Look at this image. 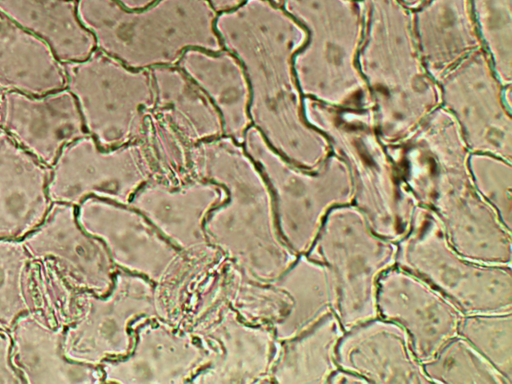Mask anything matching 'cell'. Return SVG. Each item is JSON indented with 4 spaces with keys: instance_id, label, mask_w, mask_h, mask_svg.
<instances>
[{
    "instance_id": "obj_1",
    "label": "cell",
    "mask_w": 512,
    "mask_h": 384,
    "mask_svg": "<svg viewBox=\"0 0 512 384\" xmlns=\"http://www.w3.org/2000/svg\"><path fill=\"white\" fill-rule=\"evenodd\" d=\"M222 47L241 62L249 85L251 125L294 165L318 169L331 154L328 139L306 119L293 59L306 31L271 0H245L217 14Z\"/></svg>"
},
{
    "instance_id": "obj_2",
    "label": "cell",
    "mask_w": 512,
    "mask_h": 384,
    "mask_svg": "<svg viewBox=\"0 0 512 384\" xmlns=\"http://www.w3.org/2000/svg\"><path fill=\"white\" fill-rule=\"evenodd\" d=\"M386 147L408 191L436 214L459 254L482 264L512 265V230L477 192L468 168L471 152L445 108Z\"/></svg>"
},
{
    "instance_id": "obj_3",
    "label": "cell",
    "mask_w": 512,
    "mask_h": 384,
    "mask_svg": "<svg viewBox=\"0 0 512 384\" xmlns=\"http://www.w3.org/2000/svg\"><path fill=\"white\" fill-rule=\"evenodd\" d=\"M191 177L224 191L211 210L213 239L254 274L275 280L297 258L283 241L269 186L243 145L227 136L203 141L190 152Z\"/></svg>"
},
{
    "instance_id": "obj_4",
    "label": "cell",
    "mask_w": 512,
    "mask_h": 384,
    "mask_svg": "<svg viewBox=\"0 0 512 384\" xmlns=\"http://www.w3.org/2000/svg\"><path fill=\"white\" fill-rule=\"evenodd\" d=\"M364 28L357 64L380 138L394 144L440 106V89L422 61L412 10L401 0H360Z\"/></svg>"
},
{
    "instance_id": "obj_5",
    "label": "cell",
    "mask_w": 512,
    "mask_h": 384,
    "mask_svg": "<svg viewBox=\"0 0 512 384\" xmlns=\"http://www.w3.org/2000/svg\"><path fill=\"white\" fill-rule=\"evenodd\" d=\"M77 14L96 49L130 68L177 66L189 49L217 52V13L206 0H156L128 9L115 0H77Z\"/></svg>"
},
{
    "instance_id": "obj_6",
    "label": "cell",
    "mask_w": 512,
    "mask_h": 384,
    "mask_svg": "<svg viewBox=\"0 0 512 384\" xmlns=\"http://www.w3.org/2000/svg\"><path fill=\"white\" fill-rule=\"evenodd\" d=\"M303 107L307 121L328 139L331 153L346 164L352 204L376 234L397 242L418 203L380 138L373 109L339 108L309 97H304Z\"/></svg>"
},
{
    "instance_id": "obj_7",
    "label": "cell",
    "mask_w": 512,
    "mask_h": 384,
    "mask_svg": "<svg viewBox=\"0 0 512 384\" xmlns=\"http://www.w3.org/2000/svg\"><path fill=\"white\" fill-rule=\"evenodd\" d=\"M306 31L293 59L303 97L354 110L372 109L357 64L364 16L360 0H281Z\"/></svg>"
},
{
    "instance_id": "obj_8",
    "label": "cell",
    "mask_w": 512,
    "mask_h": 384,
    "mask_svg": "<svg viewBox=\"0 0 512 384\" xmlns=\"http://www.w3.org/2000/svg\"><path fill=\"white\" fill-rule=\"evenodd\" d=\"M396 243V265L428 282L464 315L512 312V265L463 257L429 208L415 207L407 232Z\"/></svg>"
},
{
    "instance_id": "obj_9",
    "label": "cell",
    "mask_w": 512,
    "mask_h": 384,
    "mask_svg": "<svg viewBox=\"0 0 512 384\" xmlns=\"http://www.w3.org/2000/svg\"><path fill=\"white\" fill-rule=\"evenodd\" d=\"M242 145L269 186L283 241L296 255L306 254L330 210L352 204L346 164L331 153L314 171L300 168L275 151L253 126Z\"/></svg>"
},
{
    "instance_id": "obj_10",
    "label": "cell",
    "mask_w": 512,
    "mask_h": 384,
    "mask_svg": "<svg viewBox=\"0 0 512 384\" xmlns=\"http://www.w3.org/2000/svg\"><path fill=\"white\" fill-rule=\"evenodd\" d=\"M397 243L382 238L353 204L333 208L306 255L331 272L344 330L378 317V280L396 265Z\"/></svg>"
},
{
    "instance_id": "obj_11",
    "label": "cell",
    "mask_w": 512,
    "mask_h": 384,
    "mask_svg": "<svg viewBox=\"0 0 512 384\" xmlns=\"http://www.w3.org/2000/svg\"><path fill=\"white\" fill-rule=\"evenodd\" d=\"M61 64L65 88L77 102L87 133L101 148L141 140L154 102L150 70L130 68L98 49L83 60Z\"/></svg>"
},
{
    "instance_id": "obj_12",
    "label": "cell",
    "mask_w": 512,
    "mask_h": 384,
    "mask_svg": "<svg viewBox=\"0 0 512 384\" xmlns=\"http://www.w3.org/2000/svg\"><path fill=\"white\" fill-rule=\"evenodd\" d=\"M440 106L456 120L470 152L512 162L511 85L503 86L480 48L437 82Z\"/></svg>"
},
{
    "instance_id": "obj_13",
    "label": "cell",
    "mask_w": 512,
    "mask_h": 384,
    "mask_svg": "<svg viewBox=\"0 0 512 384\" xmlns=\"http://www.w3.org/2000/svg\"><path fill=\"white\" fill-rule=\"evenodd\" d=\"M155 177L143 144L101 148L91 135L66 145L50 168L51 202L77 207L88 197L127 205L137 190Z\"/></svg>"
},
{
    "instance_id": "obj_14",
    "label": "cell",
    "mask_w": 512,
    "mask_h": 384,
    "mask_svg": "<svg viewBox=\"0 0 512 384\" xmlns=\"http://www.w3.org/2000/svg\"><path fill=\"white\" fill-rule=\"evenodd\" d=\"M78 304V317L64 331L63 352L72 361L94 366L125 354L128 322L154 310L149 286L125 274L116 276L106 295L79 291Z\"/></svg>"
},
{
    "instance_id": "obj_15",
    "label": "cell",
    "mask_w": 512,
    "mask_h": 384,
    "mask_svg": "<svg viewBox=\"0 0 512 384\" xmlns=\"http://www.w3.org/2000/svg\"><path fill=\"white\" fill-rule=\"evenodd\" d=\"M376 305L379 317L407 332L421 363L457 335L464 315L428 282L397 265L380 276Z\"/></svg>"
},
{
    "instance_id": "obj_16",
    "label": "cell",
    "mask_w": 512,
    "mask_h": 384,
    "mask_svg": "<svg viewBox=\"0 0 512 384\" xmlns=\"http://www.w3.org/2000/svg\"><path fill=\"white\" fill-rule=\"evenodd\" d=\"M33 259H50L75 290L106 295L113 286V264L104 243L87 233L77 207L53 202L43 222L22 239Z\"/></svg>"
},
{
    "instance_id": "obj_17",
    "label": "cell",
    "mask_w": 512,
    "mask_h": 384,
    "mask_svg": "<svg viewBox=\"0 0 512 384\" xmlns=\"http://www.w3.org/2000/svg\"><path fill=\"white\" fill-rule=\"evenodd\" d=\"M0 129L50 168L66 145L88 135L66 88L41 95L6 90L0 99Z\"/></svg>"
},
{
    "instance_id": "obj_18",
    "label": "cell",
    "mask_w": 512,
    "mask_h": 384,
    "mask_svg": "<svg viewBox=\"0 0 512 384\" xmlns=\"http://www.w3.org/2000/svg\"><path fill=\"white\" fill-rule=\"evenodd\" d=\"M336 359L339 368L363 377L368 384H432L407 332L379 316L346 329Z\"/></svg>"
},
{
    "instance_id": "obj_19",
    "label": "cell",
    "mask_w": 512,
    "mask_h": 384,
    "mask_svg": "<svg viewBox=\"0 0 512 384\" xmlns=\"http://www.w3.org/2000/svg\"><path fill=\"white\" fill-rule=\"evenodd\" d=\"M82 228L100 239L113 262L160 278L175 258V251L124 204L88 197L77 206Z\"/></svg>"
},
{
    "instance_id": "obj_20",
    "label": "cell",
    "mask_w": 512,
    "mask_h": 384,
    "mask_svg": "<svg viewBox=\"0 0 512 384\" xmlns=\"http://www.w3.org/2000/svg\"><path fill=\"white\" fill-rule=\"evenodd\" d=\"M50 167L0 129V239L22 240L45 219Z\"/></svg>"
},
{
    "instance_id": "obj_21",
    "label": "cell",
    "mask_w": 512,
    "mask_h": 384,
    "mask_svg": "<svg viewBox=\"0 0 512 384\" xmlns=\"http://www.w3.org/2000/svg\"><path fill=\"white\" fill-rule=\"evenodd\" d=\"M223 197V189L206 180L192 177L175 184L153 177L137 190L129 204L174 242L192 248L204 242L203 217Z\"/></svg>"
},
{
    "instance_id": "obj_22",
    "label": "cell",
    "mask_w": 512,
    "mask_h": 384,
    "mask_svg": "<svg viewBox=\"0 0 512 384\" xmlns=\"http://www.w3.org/2000/svg\"><path fill=\"white\" fill-rule=\"evenodd\" d=\"M65 328L37 311L21 315L9 329L12 363L27 384H88L103 381L98 366L75 362L63 352Z\"/></svg>"
},
{
    "instance_id": "obj_23",
    "label": "cell",
    "mask_w": 512,
    "mask_h": 384,
    "mask_svg": "<svg viewBox=\"0 0 512 384\" xmlns=\"http://www.w3.org/2000/svg\"><path fill=\"white\" fill-rule=\"evenodd\" d=\"M412 15L422 61L436 82L466 56L483 48L470 0H425Z\"/></svg>"
},
{
    "instance_id": "obj_24",
    "label": "cell",
    "mask_w": 512,
    "mask_h": 384,
    "mask_svg": "<svg viewBox=\"0 0 512 384\" xmlns=\"http://www.w3.org/2000/svg\"><path fill=\"white\" fill-rule=\"evenodd\" d=\"M177 66L217 110L223 135L242 144L246 131L252 125L249 85L238 58L225 48L217 52L189 49Z\"/></svg>"
},
{
    "instance_id": "obj_25",
    "label": "cell",
    "mask_w": 512,
    "mask_h": 384,
    "mask_svg": "<svg viewBox=\"0 0 512 384\" xmlns=\"http://www.w3.org/2000/svg\"><path fill=\"white\" fill-rule=\"evenodd\" d=\"M150 73L154 85L151 111L190 147L223 135L217 110L178 66L157 67Z\"/></svg>"
},
{
    "instance_id": "obj_26",
    "label": "cell",
    "mask_w": 512,
    "mask_h": 384,
    "mask_svg": "<svg viewBox=\"0 0 512 384\" xmlns=\"http://www.w3.org/2000/svg\"><path fill=\"white\" fill-rule=\"evenodd\" d=\"M76 0H0V12L43 41L60 63L87 58L95 49Z\"/></svg>"
},
{
    "instance_id": "obj_27",
    "label": "cell",
    "mask_w": 512,
    "mask_h": 384,
    "mask_svg": "<svg viewBox=\"0 0 512 384\" xmlns=\"http://www.w3.org/2000/svg\"><path fill=\"white\" fill-rule=\"evenodd\" d=\"M203 354L186 337L153 327L139 338L135 353L125 361L99 364L105 382H181Z\"/></svg>"
},
{
    "instance_id": "obj_28",
    "label": "cell",
    "mask_w": 512,
    "mask_h": 384,
    "mask_svg": "<svg viewBox=\"0 0 512 384\" xmlns=\"http://www.w3.org/2000/svg\"><path fill=\"white\" fill-rule=\"evenodd\" d=\"M0 87L32 95L65 88L62 64L51 49L1 12Z\"/></svg>"
},
{
    "instance_id": "obj_29",
    "label": "cell",
    "mask_w": 512,
    "mask_h": 384,
    "mask_svg": "<svg viewBox=\"0 0 512 384\" xmlns=\"http://www.w3.org/2000/svg\"><path fill=\"white\" fill-rule=\"evenodd\" d=\"M274 281L291 302L287 314L275 322L276 339L289 340L335 312L337 292L330 270L324 264L298 255Z\"/></svg>"
},
{
    "instance_id": "obj_30",
    "label": "cell",
    "mask_w": 512,
    "mask_h": 384,
    "mask_svg": "<svg viewBox=\"0 0 512 384\" xmlns=\"http://www.w3.org/2000/svg\"><path fill=\"white\" fill-rule=\"evenodd\" d=\"M344 331L333 312L303 333L283 341L273 368L274 380L326 384L338 368L336 350Z\"/></svg>"
},
{
    "instance_id": "obj_31",
    "label": "cell",
    "mask_w": 512,
    "mask_h": 384,
    "mask_svg": "<svg viewBox=\"0 0 512 384\" xmlns=\"http://www.w3.org/2000/svg\"><path fill=\"white\" fill-rule=\"evenodd\" d=\"M78 290L70 287L50 259H33L26 270V294L30 310L48 323L66 328L79 315Z\"/></svg>"
},
{
    "instance_id": "obj_32",
    "label": "cell",
    "mask_w": 512,
    "mask_h": 384,
    "mask_svg": "<svg viewBox=\"0 0 512 384\" xmlns=\"http://www.w3.org/2000/svg\"><path fill=\"white\" fill-rule=\"evenodd\" d=\"M431 383L510 384L466 339L456 335L422 363Z\"/></svg>"
},
{
    "instance_id": "obj_33",
    "label": "cell",
    "mask_w": 512,
    "mask_h": 384,
    "mask_svg": "<svg viewBox=\"0 0 512 384\" xmlns=\"http://www.w3.org/2000/svg\"><path fill=\"white\" fill-rule=\"evenodd\" d=\"M232 329L222 333L226 339L221 341L226 347L225 356L212 373L207 376L217 377L216 381H249L258 377L269 366L273 338L269 332L244 329L231 323Z\"/></svg>"
},
{
    "instance_id": "obj_34",
    "label": "cell",
    "mask_w": 512,
    "mask_h": 384,
    "mask_svg": "<svg viewBox=\"0 0 512 384\" xmlns=\"http://www.w3.org/2000/svg\"><path fill=\"white\" fill-rule=\"evenodd\" d=\"M482 47L503 86L512 83V0H470Z\"/></svg>"
},
{
    "instance_id": "obj_35",
    "label": "cell",
    "mask_w": 512,
    "mask_h": 384,
    "mask_svg": "<svg viewBox=\"0 0 512 384\" xmlns=\"http://www.w3.org/2000/svg\"><path fill=\"white\" fill-rule=\"evenodd\" d=\"M457 335L466 339L512 384V312L463 315Z\"/></svg>"
},
{
    "instance_id": "obj_36",
    "label": "cell",
    "mask_w": 512,
    "mask_h": 384,
    "mask_svg": "<svg viewBox=\"0 0 512 384\" xmlns=\"http://www.w3.org/2000/svg\"><path fill=\"white\" fill-rule=\"evenodd\" d=\"M32 260L22 240L0 239V328L9 331L21 315L31 312L26 270Z\"/></svg>"
},
{
    "instance_id": "obj_37",
    "label": "cell",
    "mask_w": 512,
    "mask_h": 384,
    "mask_svg": "<svg viewBox=\"0 0 512 384\" xmlns=\"http://www.w3.org/2000/svg\"><path fill=\"white\" fill-rule=\"evenodd\" d=\"M468 168L477 192L512 230V162L487 153L471 152Z\"/></svg>"
},
{
    "instance_id": "obj_38",
    "label": "cell",
    "mask_w": 512,
    "mask_h": 384,
    "mask_svg": "<svg viewBox=\"0 0 512 384\" xmlns=\"http://www.w3.org/2000/svg\"><path fill=\"white\" fill-rule=\"evenodd\" d=\"M0 383L24 384L12 363V339L7 330L0 328Z\"/></svg>"
},
{
    "instance_id": "obj_39",
    "label": "cell",
    "mask_w": 512,
    "mask_h": 384,
    "mask_svg": "<svg viewBox=\"0 0 512 384\" xmlns=\"http://www.w3.org/2000/svg\"><path fill=\"white\" fill-rule=\"evenodd\" d=\"M327 384H368V382L363 377L338 367L329 377Z\"/></svg>"
},
{
    "instance_id": "obj_40",
    "label": "cell",
    "mask_w": 512,
    "mask_h": 384,
    "mask_svg": "<svg viewBox=\"0 0 512 384\" xmlns=\"http://www.w3.org/2000/svg\"><path fill=\"white\" fill-rule=\"evenodd\" d=\"M213 10L219 14L232 10L241 5L245 0H206ZM276 4L281 5V0H271Z\"/></svg>"
},
{
    "instance_id": "obj_41",
    "label": "cell",
    "mask_w": 512,
    "mask_h": 384,
    "mask_svg": "<svg viewBox=\"0 0 512 384\" xmlns=\"http://www.w3.org/2000/svg\"><path fill=\"white\" fill-rule=\"evenodd\" d=\"M77 1V0H76ZM122 6L128 9H138L146 7L156 0H115Z\"/></svg>"
},
{
    "instance_id": "obj_42",
    "label": "cell",
    "mask_w": 512,
    "mask_h": 384,
    "mask_svg": "<svg viewBox=\"0 0 512 384\" xmlns=\"http://www.w3.org/2000/svg\"><path fill=\"white\" fill-rule=\"evenodd\" d=\"M409 9L413 10L420 6L425 0H401Z\"/></svg>"
}]
</instances>
